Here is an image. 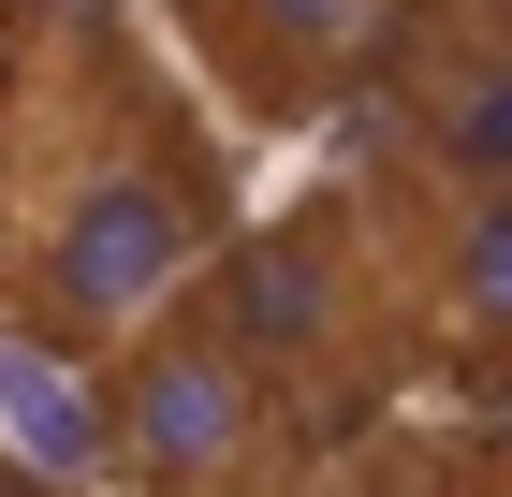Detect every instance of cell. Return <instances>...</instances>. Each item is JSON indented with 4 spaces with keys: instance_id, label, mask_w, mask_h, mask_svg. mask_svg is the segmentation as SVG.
Returning a JSON list of instances; mask_svg holds the SVG:
<instances>
[{
    "instance_id": "6da1fadb",
    "label": "cell",
    "mask_w": 512,
    "mask_h": 497,
    "mask_svg": "<svg viewBox=\"0 0 512 497\" xmlns=\"http://www.w3.org/2000/svg\"><path fill=\"white\" fill-rule=\"evenodd\" d=\"M220 205L191 176V132L132 74L103 15H30L15 88H0V307L59 366H118L147 322L205 293Z\"/></svg>"
},
{
    "instance_id": "7a4b0ae2",
    "label": "cell",
    "mask_w": 512,
    "mask_h": 497,
    "mask_svg": "<svg viewBox=\"0 0 512 497\" xmlns=\"http://www.w3.org/2000/svg\"><path fill=\"white\" fill-rule=\"evenodd\" d=\"M205 322L293 395V424H337L381 410L410 381V351H425V307H410V264H395V220L366 176L337 191H293L264 234H235L220 264H205Z\"/></svg>"
},
{
    "instance_id": "3957f363",
    "label": "cell",
    "mask_w": 512,
    "mask_h": 497,
    "mask_svg": "<svg viewBox=\"0 0 512 497\" xmlns=\"http://www.w3.org/2000/svg\"><path fill=\"white\" fill-rule=\"evenodd\" d=\"M352 88L381 103V176H512V30L395 0Z\"/></svg>"
},
{
    "instance_id": "277c9868",
    "label": "cell",
    "mask_w": 512,
    "mask_h": 497,
    "mask_svg": "<svg viewBox=\"0 0 512 497\" xmlns=\"http://www.w3.org/2000/svg\"><path fill=\"white\" fill-rule=\"evenodd\" d=\"M395 220V264L425 307V351L512 366V176H366Z\"/></svg>"
},
{
    "instance_id": "5b68a950",
    "label": "cell",
    "mask_w": 512,
    "mask_h": 497,
    "mask_svg": "<svg viewBox=\"0 0 512 497\" xmlns=\"http://www.w3.org/2000/svg\"><path fill=\"white\" fill-rule=\"evenodd\" d=\"M395 0H220V30H235V59L278 88V103H308V88H352L366 44H381Z\"/></svg>"
},
{
    "instance_id": "8992f818",
    "label": "cell",
    "mask_w": 512,
    "mask_h": 497,
    "mask_svg": "<svg viewBox=\"0 0 512 497\" xmlns=\"http://www.w3.org/2000/svg\"><path fill=\"white\" fill-rule=\"evenodd\" d=\"M352 497H512V454H483V439H395V454L352 468Z\"/></svg>"
},
{
    "instance_id": "52a82bcc",
    "label": "cell",
    "mask_w": 512,
    "mask_h": 497,
    "mask_svg": "<svg viewBox=\"0 0 512 497\" xmlns=\"http://www.w3.org/2000/svg\"><path fill=\"white\" fill-rule=\"evenodd\" d=\"M0 497H74V483H44V468H15V454H0Z\"/></svg>"
},
{
    "instance_id": "ba28073f",
    "label": "cell",
    "mask_w": 512,
    "mask_h": 497,
    "mask_svg": "<svg viewBox=\"0 0 512 497\" xmlns=\"http://www.w3.org/2000/svg\"><path fill=\"white\" fill-rule=\"evenodd\" d=\"M454 15H483V30H512V0H454Z\"/></svg>"
}]
</instances>
